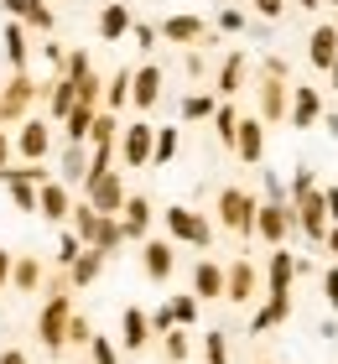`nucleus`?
<instances>
[{
  "mask_svg": "<svg viewBox=\"0 0 338 364\" xmlns=\"http://www.w3.org/2000/svg\"><path fill=\"white\" fill-rule=\"evenodd\" d=\"M255 208H260V198L245 193V188H224L218 193V224H224L229 235H240V240L255 235Z\"/></svg>",
  "mask_w": 338,
  "mask_h": 364,
  "instance_id": "nucleus-1",
  "label": "nucleus"
},
{
  "mask_svg": "<svg viewBox=\"0 0 338 364\" xmlns=\"http://www.w3.org/2000/svg\"><path fill=\"white\" fill-rule=\"evenodd\" d=\"M255 235L270 245V250H281V245L297 235V213H292V203H276V198H265V203L255 208Z\"/></svg>",
  "mask_w": 338,
  "mask_h": 364,
  "instance_id": "nucleus-2",
  "label": "nucleus"
},
{
  "mask_svg": "<svg viewBox=\"0 0 338 364\" xmlns=\"http://www.w3.org/2000/svg\"><path fill=\"white\" fill-rule=\"evenodd\" d=\"M68 318H73V302H68V291L47 296V307H42V318H37V338H42L47 354H63V343H68Z\"/></svg>",
  "mask_w": 338,
  "mask_h": 364,
  "instance_id": "nucleus-3",
  "label": "nucleus"
},
{
  "mask_svg": "<svg viewBox=\"0 0 338 364\" xmlns=\"http://www.w3.org/2000/svg\"><path fill=\"white\" fill-rule=\"evenodd\" d=\"M162 224H167V235H172V240H188V245H198V250H208V245H213V224L203 219L198 208H162Z\"/></svg>",
  "mask_w": 338,
  "mask_h": 364,
  "instance_id": "nucleus-4",
  "label": "nucleus"
},
{
  "mask_svg": "<svg viewBox=\"0 0 338 364\" xmlns=\"http://www.w3.org/2000/svg\"><path fill=\"white\" fill-rule=\"evenodd\" d=\"M292 213H297V235H307L312 245L328 240V203H323V188L292 198Z\"/></svg>",
  "mask_w": 338,
  "mask_h": 364,
  "instance_id": "nucleus-5",
  "label": "nucleus"
},
{
  "mask_svg": "<svg viewBox=\"0 0 338 364\" xmlns=\"http://www.w3.org/2000/svg\"><path fill=\"white\" fill-rule=\"evenodd\" d=\"M255 105H260V114H255L260 125H286L292 84H286V78H260V89H255Z\"/></svg>",
  "mask_w": 338,
  "mask_h": 364,
  "instance_id": "nucleus-6",
  "label": "nucleus"
},
{
  "mask_svg": "<svg viewBox=\"0 0 338 364\" xmlns=\"http://www.w3.org/2000/svg\"><path fill=\"white\" fill-rule=\"evenodd\" d=\"M151 146H157V125H146V120L120 125V161L125 167H151Z\"/></svg>",
  "mask_w": 338,
  "mask_h": 364,
  "instance_id": "nucleus-7",
  "label": "nucleus"
},
{
  "mask_svg": "<svg viewBox=\"0 0 338 364\" xmlns=\"http://www.w3.org/2000/svg\"><path fill=\"white\" fill-rule=\"evenodd\" d=\"M323 120V94L312 84H292V105H286V125L292 130H312Z\"/></svg>",
  "mask_w": 338,
  "mask_h": 364,
  "instance_id": "nucleus-8",
  "label": "nucleus"
},
{
  "mask_svg": "<svg viewBox=\"0 0 338 364\" xmlns=\"http://www.w3.org/2000/svg\"><path fill=\"white\" fill-rule=\"evenodd\" d=\"M234 156L245 161V167H260L265 161V125L255 114H240V130H234Z\"/></svg>",
  "mask_w": 338,
  "mask_h": 364,
  "instance_id": "nucleus-9",
  "label": "nucleus"
},
{
  "mask_svg": "<svg viewBox=\"0 0 338 364\" xmlns=\"http://www.w3.org/2000/svg\"><path fill=\"white\" fill-rule=\"evenodd\" d=\"M255 291H260V276H255V266H250L245 255H240V260H229V266H224V296H229L234 307H245Z\"/></svg>",
  "mask_w": 338,
  "mask_h": 364,
  "instance_id": "nucleus-10",
  "label": "nucleus"
},
{
  "mask_svg": "<svg viewBox=\"0 0 338 364\" xmlns=\"http://www.w3.org/2000/svg\"><path fill=\"white\" fill-rule=\"evenodd\" d=\"M130 105L135 109H157L162 105V68H157V63L130 68Z\"/></svg>",
  "mask_w": 338,
  "mask_h": 364,
  "instance_id": "nucleus-11",
  "label": "nucleus"
},
{
  "mask_svg": "<svg viewBox=\"0 0 338 364\" xmlns=\"http://www.w3.org/2000/svg\"><path fill=\"white\" fill-rule=\"evenodd\" d=\"M125 182H120V172H110V177H99L94 188H89V203L99 208V219H120V208H125Z\"/></svg>",
  "mask_w": 338,
  "mask_h": 364,
  "instance_id": "nucleus-12",
  "label": "nucleus"
},
{
  "mask_svg": "<svg viewBox=\"0 0 338 364\" xmlns=\"http://www.w3.org/2000/svg\"><path fill=\"white\" fill-rule=\"evenodd\" d=\"M47 146H53V125H47V120H21V130H16V151H21L31 167H42Z\"/></svg>",
  "mask_w": 338,
  "mask_h": 364,
  "instance_id": "nucleus-13",
  "label": "nucleus"
},
{
  "mask_svg": "<svg viewBox=\"0 0 338 364\" xmlns=\"http://www.w3.org/2000/svg\"><path fill=\"white\" fill-rule=\"evenodd\" d=\"M157 37H167V42H182V47H198V42H213L208 37V26H203V16H167V21L157 26Z\"/></svg>",
  "mask_w": 338,
  "mask_h": 364,
  "instance_id": "nucleus-14",
  "label": "nucleus"
},
{
  "mask_svg": "<svg viewBox=\"0 0 338 364\" xmlns=\"http://www.w3.org/2000/svg\"><path fill=\"white\" fill-rule=\"evenodd\" d=\"M37 213H42V219L47 224H68V213H73V198H68V188H63V182L53 177V182H42V188H37Z\"/></svg>",
  "mask_w": 338,
  "mask_h": 364,
  "instance_id": "nucleus-15",
  "label": "nucleus"
},
{
  "mask_svg": "<svg viewBox=\"0 0 338 364\" xmlns=\"http://www.w3.org/2000/svg\"><path fill=\"white\" fill-rule=\"evenodd\" d=\"M146 343H151V318L141 307H125V318H120V349L125 354H141Z\"/></svg>",
  "mask_w": 338,
  "mask_h": 364,
  "instance_id": "nucleus-16",
  "label": "nucleus"
},
{
  "mask_svg": "<svg viewBox=\"0 0 338 364\" xmlns=\"http://www.w3.org/2000/svg\"><path fill=\"white\" fill-rule=\"evenodd\" d=\"M286 318H292V291H265L260 312L250 318V333H265V328H276V323H286Z\"/></svg>",
  "mask_w": 338,
  "mask_h": 364,
  "instance_id": "nucleus-17",
  "label": "nucleus"
},
{
  "mask_svg": "<svg viewBox=\"0 0 338 364\" xmlns=\"http://www.w3.org/2000/svg\"><path fill=\"white\" fill-rule=\"evenodd\" d=\"M307 63L317 73H333V63H338V37H333V26H312V37H307Z\"/></svg>",
  "mask_w": 338,
  "mask_h": 364,
  "instance_id": "nucleus-18",
  "label": "nucleus"
},
{
  "mask_svg": "<svg viewBox=\"0 0 338 364\" xmlns=\"http://www.w3.org/2000/svg\"><path fill=\"white\" fill-rule=\"evenodd\" d=\"M193 296L198 302H218L224 296V266L218 260H198L193 266Z\"/></svg>",
  "mask_w": 338,
  "mask_h": 364,
  "instance_id": "nucleus-19",
  "label": "nucleus"
},
{
  "mask_svg": "<svg viewBox=\"0 0 338 364\" xmlns=\"http://www.w3.org/2000/svg\"><path fill=\"white\" fill-rule=\"evenodd\" d=\"M141 266L151 281H167L177 266V250H172V240H146V250H141Z\"/></svg>",
  "mask_w": 338,
  "mask_h": 364,
  "instance_id": "nucleus-20",
  "label": "nucleus"
},
{
  "mask_svg": "<svg viewBox=\"0 0 338 364\" xmlns=\"http://www.w3.org/2000/svg\"><path fill=\"white\" fill-rule=\"evenodd\" d=\"M292 281H297V255L286 250H270V266H265V291H292Z\"/></svg>",
  "mask_w": 338,
  "mask_h": 364,
  "instance_id": "nucleus-21",
  "label": "nucleus"
},
{
  "mask_svg": "<svg viewBox=\"0 0 338 364\" xmlns=\"http://www.w3.org/2000/svg\"><path fill=\"white\" fill-rule=\"evenodd\" d=\"M115 141H120V120H115L110 109H99L94 125H89V146H94L99 156H115Z\"/></svg>",
  "mask_w": 338,
  "mask_h": 364,
  "instance_id": "nucleus-22",
  "label": "nucleus"
},
{
  "mask_svg": "<svg viewBox=\"0 0 338 364\" xmlns=\"http://www.w3.org/2000/svg\"><path fill=\"white\" fill-rule=\"evenodd\" d=\"M120 229H125V240H146V229H151V203H146V198H125Z\"/></svg>",
  "mask_w": 338,
  "mask_h": 364,
  "instance_id": "nucleus-23",
  "label": "nucleus"
},
{
  "mask_svg": "<svg viewBox=\"0 0 338 364\" xmlns=\"http://www.w3.org/2000/svg\"><path fill=\"white\" fill-rule=\"evenodd\" d=\"M245 68H250V58L245 53H229L224 63H218V94H224V99H234V94H240V84H245Z\"/></svg>",
  "mask_w": 338,
  "mask_h": 364,
  "instance_id": "nucleus-24",
  "label": "nucleus"
},
{
  "mask_svg": "<svg viewBox=\"0 0 338 364\" xmlns=\"http://www.w3.org/2000/svg\"><path fill=\"white\" fill-rule=\"evenodd\" d=\"M0 42H6V63H11V68H21V73H26V58H31L26 26H21V21H6V31H0Z\"/></svg>",
  "mask_w": 338,
  "mask_h": 364,
  "instance_id": "nucleus-25",
  "label": "nucleus"
},
{
  "mask_svg": "<svg viewBox=\"0 0 338 364\" xmlns=\"http://www.w3.org/2000/svg\"><path fill=\"white\" fill-rule=\"evenodd\" d=\"M99 37H105V42H120V37H130V11L120 6V0H110V6L99 11Z\"/></svg>",
  "mask_w": 338,
  "mask_h": 364,
  "instance_id": "nucleus-26",
  "label": "nucleus"
},
{
  "mask_svg": "<svg viewBox=\"0 0 338 364\" xmlns=\"http://www.w3.org/2000/svg\"><path fill=\"white\" fill-rule=\"evenodd\" d=\"M94 105H73V109H68L63 114V136H68V146H83V141H89V125H94Z\"/></svg>",
  "mask_w": 338,
  "mask_h": 364,
  "instance_id": "nucleus-27",
  "label": "nucleus"
},
{
  "mask_svg": "<svg viewBox=\"0 0 338 364\" xmlns=\"http://www.w3.org/2000/svg\"><path fill=\"white\" fill-rule=\"evenodd\" d=\"M68 224H73L78 245L89 250V245H94V235H99V208H94V203H73V213H68Z\"/></svg>",
  "mask_w": 338,
  "mask_h": 364,
  "instance_id": "nucleus-28",
  "label": "nucleus"
},
{
  "mask_svg": "<svg viewBox=\"0 0 338 364\" xmlns=\"http://www.w3.org/2000/svg\"><path fill=\"white\" fill-rule=\"evenodd\" d=\"M31 94H37V84H31V78L21 73V78H16V84H11L6 94H0V120H11L16 109H26V105H31Z\"/></svg>",
  "mask_w": 338,
  "mask_h": 364,
  "instance_id": "nucleus-29",
  "label": "nucleus"
},
{
  "mask_svg": "<svg viewBox=\"0 0 338 364\" xmlns=\"http://www.w3.org/2000/svg\"><path fill=\"white\" fill-rule=\"evenodd\" d=\"M99 271H105V255H99V250H83L73 266H68V281H73V287H89Z\"/></svg>",
  "mask_w": 338,
  "mask_h": 364,
  "instance_id": "nucleus-30",
  "label": "nucleus"
},
{
  "mask_svg": "<svg viewBox=\"0 0 338 364\" xmlns=\"http://www.w3.org/2000/svg\"><path fill=\"white\" fill-rule=\"evenodd\" d=\"M177 146H182L177 125H162V130H157V146H151V167H167V161L177 156Z\"/></svg>",
  "mask_w": 338,
  "mask_h": 364,
  "instance_id": "nucleus-31",
  "label": "nucleus"
},
{
  "mask_svg": "<svg viewBox=\"0 0 338 364\" xmlns=\"http://www.w3.org/2000/svg\"><path fill=\"white\" fill-rule=\"evenodd\" d=\"M234 130H240V109H234V105H218V109H213V136H218V146H229V151H234Z\"/></svg>",
  "mask_w": 338,
  "mask_h": 364,
  "instance_id": "nucleus-32",
  "label": "nucleus"
},
{
  "mask_svg": "<svg viewBox=\"0 0 338 364\" xmlns=\"http://www.w3.org/2000/svg\"><path fill=\"white\" fill-rule=\"evenodd\" d=\"M47 105H53V114H68V109H73L78 105V84H73V78H53V94H47Z\"/></svg>",
  "mask_w": 338,
  "mask_h": 364,
  "instance_id": "nucleus-33",
  "label": "nucleus"
},
{
  "mask_svg": "<svg viewBox=\"0 0 338 364\" xmlns=\"http://www.w3.org/2000/svg\"><path fill=\"white\" fill-rule=\"evenodd\" d=\"M120 245H125V229H120V219H99V235H94V245H89V250L110 255V250H120Z\"/></svg>",
  "mask_w": 338,
  "mask_h": 364,
  "instance_id": "nucleus-34",
  "label": "nucleus"
},
{
  "mask_svg": "<svg viewBox=\"0 0 338 364\" xmlns=\"http://www.w3.org/2000/svg\"><path fill=\"white\" fill-rule=\"evenodd\" d=\"M125 105H130V68H120V73L110 78V89H105V109L110 114H120Z\"/></svg>",
  "mask_w": 338,
  "mask_h": 364,
  "instance_id": "nucleus-35",
  "label": "nucleus"
},
{
  "mask_svg": "<svg viewBox=\"0 0 338 364\" xmlns=\"http://www.w3.org/2000/svg\"><path fill=\"white\" fill-rule=\"evenodd\" d=\"M167 312H172L177 328H193V323H198V296H193V291H177L172 302H167Z\"/></svg>",
  "mask_w": 338,
  "mask_h": 364,
  "instance_id": "nucleus-36",
  "label": "nucleus"
},
{
  "mask_svg": "<svg viewBox=\"0 0 338 364\" xmlns=\"http://www.w3.org/2000/svg\"><path fill=\"white\" fill-rule=\"evenodd\" d=\"M162 354L172 359V364H188V354H193V338H188V328H172V333L162 338Z\"/></svg>",
  "mask_w": 338,
  "mask_h": 364,
  "instance_id": "nucleus-37",
  "label": "nucleus"
},
{
  "mask_svg": "<svg viewBox=\"0 0 338 364\" xmlns=\"http://www.w3.org/2000/svg\"><path fill=\"white\" fill-rule=\"evenodd\" d=\"M213 109H218L213 94H188L182 99V120H213Z\"/></svg>",
  "mask_w": 338,
  "mask_h": 364,
  "instance_id": "nucleus-38",
  "label": "nucleus"
},
{
  "mask_svg": "<svg viewBox=\"0 0 338 364\" xmlns=\"http://www.w3.org/2000/svg\"><path fill=\"white\" fill-rule=\"evenodd\" d=\"M83 172H89V151H83V146H68V151H63V177L83 182Z\"/></svg>",
  "mask_w": 338,
  "mask_h": 364,
  "instance_id": "nucleus-39",
  "label": "nucleus"
},
{
  "mask_svg": "<svg viewBox=\"0 0 338 364\" xmlns=\"http://www.w3.org/2000/svg\"><path fill=\"white\" fill-rule=\"evenodd\" d=\"M203 354H208V364H229V338H224V328H208V333H203Z\"/></svg>",
  "mask_w": 338,
  "mask_h": 364,
  "instance_id": "nucleus-40",
  "label": "nucleus"
},
{
  "mask_svg": "<svg viewBox=\"0 0 338 364\" xmlns=\"http://www.w3.org/2000/svg\"><path fill=\"white\" fill-rule=\"evenodd\" d=\"M11 281H16L21 291H31V287L42 281V266H37V260H16V266H11Z\"/></svg>",
  "mask_w": 338,
  "mask_h": 364,
  "instance_id": "nucleus-41",
  "label": "nucleus"
},
{
  "mask_svg": "<svg viewBox=\"0 0 338 364\" xmlns=\"http://www.w3.org/2000/svg\"><path fill=\"white\" fill-rule=\"evenodd\" d=\"M89 354H94V364H120V349H115L105 333H94V338H89Z\"/></svg>",
  "mask_w": 338,
  "mask_h": 364,
  "instance_id": "nucleus-42",
  "label": "nucleus"
},
{
  "mask_svg": "<svg viewBox=\"0 0 338 364\" xmlns=\"http://www.w3.org/2000/svg\"><path fill=\"white\" fill-rule=\"evenodd\" d=\"M78 255H83V245H78V235H73V229H63V240H58V260H63V266H73Z\"/></svg>",
  "mask_w": 338,
  "mask_h": 364,
  "instance_id": "nucleus-43",
  "label": "nucleus"
},
{
  "mask_svg": "<svg viewBox=\"0 0 338 364\" xmlns=\"http://www.w3.org/2000/svg\"><path fill=\"white\" fill-rule=\"evenodd\" d=\"M286 6H292V0H250V11H255V16H265V21H281V16H286Z\"/></svg>",
  "mask_w": 338,
  "mask_h": 364,
  "instance_id": "nucleus-44",
  "label": "nucleus"
},
{
  "mask_svg": "<svg viewBox=\"0 0 338 364\" xmlns=\"http://www.w3.org/2000/svg\"><path fill=\"white\" fill-rule=\"evenodd\" d=\"M130 37H135L141 53H151V47H157V26H151V21H130Z\"/></svg>",
  "mask_w": 338,
  "mask_h": 364,
  "instance_id": "nucleus-45",
  "label": "nucleus"
},
{
  "mask_svg": "<svg viewBox=\"0 0 338 364\" xmlns=\"http://www.w3.org/2000/svg\"><path fill=\"white\" fill-rule=\"evenodd\" d=\"M312 188H317V177H312V167H307V161H302V167H297V177H292V198L312 193ZM292 198H286V203H292Z\"/></svg>",
  "mask_w": 338,
  "mask_h": 364,
  "instance_id": "nucleus-46",
  "label": "nucleus"
},
{
  "mask_svg": "<svg viewBox=\"0 0 338 364\" xmlns=\"http://www.w3.org/2000/svg\"><path fill=\"white\" fill-rule=\"evenodd\" d=\"M89 338H94L89 318H78V312H73V318H68V343H89Z\"/></svg>",
  "mask_w": 338,
  "mask_h": 364,
  "instance_id": "nucleus-47",
  "label": "nucleus"
},
{
  "mask_svg": "<svg viewBox=\"0 0 338 364\" xmlns=\"http://www.w3.org/2000/svg\"><path fill=\"white\" fill-rule=\"evenodd\" d=\"M218 31H245V11L224 6V11H218Z\"/></svg>",
  "mask_w": 338,
  "mask_h": 364,
  "instance_id": "nucleus-48",
  "label": "nucleus"
},
{
  "mask_svg": "<svg viewBox=\"0 0 338 364\" xmlns=\"http://www.w3.org/2000/svg\"><path fill=\"white\" fill-rule=\"evenodd\" d=\"M0 6L11 11V21H26V16H31V11L42 6V0H0Z\"/></svg>",
  "mask_w": 338,
  "mask_h": 364,
  "instance_id": "nucleus-49",
  "label": "nucleus"
},
{
  "mask_svg": "<svg viewBox=\"0 0 338 364\" xmlns=\"http://www.w3.org/2000/svg\"><path fill=\"white\" fill-rule=\"evenodd\" d=\"M323 296H328V307L338 312V266H328V271H323Z\"/></svg>",
  "mask_w": 338,
  "mask_h": 364,
  "instance_id": "nucleus-50",
  "label": "nucleus"
},
{
  "mask_svg": "<svg viewBox=\"0 0 338 364\" xmlns=\"http://www.w3.org/2000/svg\"><path fill=\"white\" fill-rule=\"evenodd\" d=\"M172 312H167V307H157V312H151V333H172Z\"/></svg>",
  "mask_w": 338,
  "mask_h": 364,
  "instance_id": "nucleus-51",
  "label": "nucleus"
},
{
  "mask_svg": "<svg viewBox=\"0 0 338 364\" xmlns=\"http://www.w3.org/2000/svg\"><path fill=\"white\" fill-rule=\"evenodd\" d=\"M11 151H16V141L6 136V125H0V177L11 172Z\"/></svg>",
  "mask_w": 338,
  "mask_h": 364,
  "instance_id": "nucleus-52",
  "label": "nucleus"
},
{
  "mask_svg": "<svg viewBox=\"0 0 338 364\" xmlns=\"http://www.w3.org/2000/svg\"><path fill=\"white\" fill-rule=\"evenodd\" d=\"M63 58H68V53H63L58 42H42V63H53V68H63Z\"/></svg>",
  "mask_w": 338,
  "mask_h": 364,
  "instance_id": "nucleus-53",
  "label": "nucleus"
},
{
  "mask_svg": "<svg viewBox=\"0 0 338 364\" xmlns=\"http://www.w3.org/2000/svg\"><path fill=\"white\" fill-rule=\"evenodd\" d=\"M323 203H328V224H338V182L323 188Z\"/></svg>",
  "mask_w": 338,
  "mask_h": 364,
  "instance_id": "nucleus-54",
  "label": "nucleus"
},
{
  "mask_svg": "<svg viewBox=\"0 0 338 364\" xmlns=\"http://www.w3.org/2000/svg\"><path fill=\"white\" fill-rule=\"evenodd\" d=\"M265 78H286V58H265Z\"/></svg>",
  "mask_w": 338,
  "mask_h": 364,
  "instance_id": "nucleus-55",
  "label": "nucleus"
},
{
  "mask_svg": "<svg viewBox=\"0 0 338 364\" xmlns=\"http://www.w3.org/2000/svg\"><path fill=\"white\" fill-rule=\"evenodd\" d=\"M323 250H328V255H338V224H328V240H323Z\"/></svg>",
  "mask_w": 338,
  "mask_h": 364,
  "instance_id": "nucleus-56",
  "label": "nucleus"
},
{
  "mask_svg": "<svg viewBox=\"0 0 338 364\" xmlns=\"http://www.w3.org/2000/svg\"><path fill=\"white\" fill-rule=\"evenodd\" d=\"M0 364H31V359H26L21 349H6V354H0Z\"/></svg>",
  "mask_w": 338,
  "mask_h": 364,
  "instance_id": "nucleus-57",
  "label": "nucleus"
},
{
  "mask_svg": "<svg viewBox=\"0 0 338 364\" xmlns=\"http://www.w3.org/2000/svg\"><path fill=\"white\" fill-rule=\"evenodd\" d=\"M317 125H328V136H338V114H323Z\"/></svg>",
  "mask_w": 338,
  "mask_h": 364,
  "instance_id": "nucleus-58",
  "label": "nucleus"
},
{
  "mask_svg": "<svg viewBox=\"0 0 338 364\" xmlns=\"http://www.w3.org/2000/svg\"><path fill=\"white\" fill-rule=\"evenodd\" d=\"M292 6H297V11H317L323 0H292Z\"/></svg>",
  "mask_w": 338,
  "mask_h": 364,
  "instance_id": "nucleus-59",
  "label": "nucleus"
},
{
  "mask_svg": "<svg viewBox=\"0 0 338 364\" xmlns=\"http://www.w3.org/2000/svg\"><path fill=\"white\" fill-rule=\"evenodd\" d=\"M6 276H11V255H6V250H0V281H6Z\"/></svg>",
  "mask_w": 338,
  "mask_h": 364,
  "instance_id": "nucleus-60",
  "label": "nucleus"
},
{
  "mask_svg": "<svg viewBox=\"0 0 338 364\" xmlns=\"http://www.w3.org/2000/svg\"><path fill=\"white\" fill-rule=\"evenodd\" d=\"M333 89H338V63H333Z\"/></svg>",
  "mask_w": 338,
  "mask_h": 364,
  "instance_id": "nucleus-61",
  "label": "nucleus"
},
{
  "mask_svg": "<svg viewBox=\"0 0 338 364\" xmlns=\"http://www.w3.org/2000/svg\"><path fill=\"white\" fill-rule=\"evenodd\" d=\"M323 6H338V0H323Z\"/></svg>",
  "mask_w": 338,
  "mask_h": 364,
  "instance_id": "nucleus-62",
  "label": "nucleus"
}]
</instances>
